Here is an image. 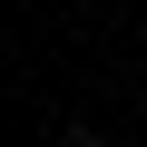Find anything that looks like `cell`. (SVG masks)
Instances as JSON below:
<instances>
[{
  "label": "cell",
  "mask_w": 147,
  "mask_h": 147,
  "mask_svg": "<svg viewBox=\"0 0 147 147\" xmlns=\"http://www.w3.org/2000/svg\"><path fill=\"white\" fill-rule=\"evenodd\" d=\"M59 147H98V127H88V118H69V137H59Z\"/></svg>",
  "instance_id": "cell-1"
}]
</instances>
